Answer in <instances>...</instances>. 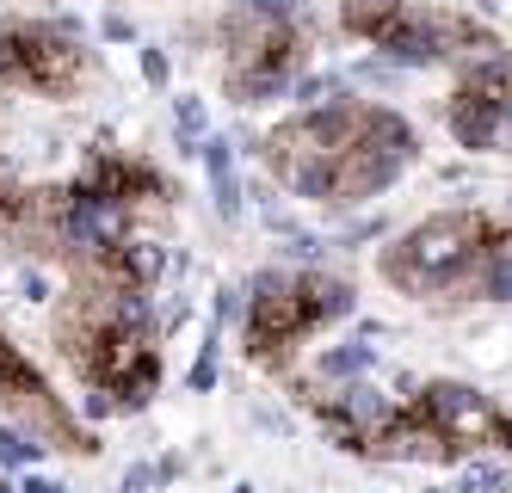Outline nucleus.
Listing matches in <instances>:
<instances>
[{
    "mask_svg": "<svg viewBox=\"0 0 512 493\" xmlns=\"http://www.w3.org/2000/svg\"><path fill=\"white\" fill-rule=\"evenodd\" d=\"M93 50L81 44L75 19H31L0 13V93L31 99H81L93 87Z\"/></svg>",
    "mask_w": 512,
    "mask_h": 493,
    "instance_id": "39448f33",
    "label": "nucleus"
},
{
    "mask_svg": "<svg viewBox=\"0 0 512 493\" xmlns=\"http://www.w3.org/2000/svg\"><path fill=\"white\" fill-rule=\"evenodd\" d=\"M414 161H420V130L401 118L395 105L371 99V124H364V136L346 148L340 167H334V198H327V210H358V204L383 198Z\"/></svg>",
    "mask_w": 512,
    "mask_h": 493,
    "instance_id": "0eeeda50",
    "label": "nucleus"
},
{
    "mask_svg": "<svg viewBox=\"0 0 512 493\" xmlns=\"http://www.w3.org/2000/svg\"><path fill=\"white\" fill-rule=\"evenodd\" d=\"M216 44H223V93L235 105L290 99V87L309 74V19H272L235 0L223 13Z\"/></svg>",
    "mask_w": 512,
    "mask_h": 493,
    "instance_id": "20e7f679",
    "label": "nucleus"
},
{
    "mask_svg": "<svg viewBox=\"0 0 512 493\" xmlns=\"http://www.w3.org/2000/svg\"><path fill=\"white\" fill-rule=\"evenodd\" d=\"M247 7H260V13H272V19H309L303 0H247Z\"/></svg>",
    "mask_w": 512,
    "mask_h": 493,
    "instance_id": "4468645a",
    "label": "nucleus"
},
{
    "mask_svg": "<svg viewBox=\"0 0 512 493\" xmlns=\"http://www.w3.org/2000/svg\"><path fill=\"white\" fill-rule=\"evenodd\" d=\"M395 7H408V0H340V31L364 44V37H371Z\"/></svg>",
    "mask_w": 512,
    "mask_h": 493,
    "instance_id": "9b49d317",
    "label": "nucleus"
},
{
    "mask_svg": "<svg viewBox=\"0 0 512 493\" xmlns=\"http://www.w3.org/2000/svg\"><path fill=\"white\" fill-rule=\"evenodd\" d=\"M377 56H389L395 68H438V62H451L445 50V13H432V7H395L371 37H364Z\"/></svg>",
    "mask_w": 512,
    "mask_h": 493,
    "instance_id": "1a4fd4ad",
    "label": "nucleus"
},
{
    "mask_svg": "<svg viewBox=\"0 0 512 493\" xmlns=\"http://www.w3.org/2000/svg\"><path fill=\"white\" fill-rule=\"evenodd\" d=\"M414 407L463 450V457H469V450H482V444H500L506 450V438H512V420L500 413V401L482 395L475 383H420L414 389Z\"/></svg>",
    "mask_w": 512,
    "mask_h": 493,
    "instance_id": "6e6552de",
    "label": "nucleus"
},
{
    "mask_svg": "<svg viewBox=\"0 0 512 493\" xmlns=\"http://www.w3.org/2000/svg\"><path fill=\"white\" fill-rule=\"evenodd\" d=\"M358 309V290L334 272H260L247 284V315H241V352L260 370H290L303 339L334 327Z\"/></svg>",
    "mask_w": 512,
    "mask_h": 493,
    "instance_id": "7ed1b4c3",
    "label": "nucleus"
},
{
    "mask_svg": "<svg viewBox=\"0 0 512 493\" xmlns=\"http://www.w3.org/2000/svg\"><path fill=\"white\" fill-rule=\"evenodd\" d=\"M142 74H149V87H167V74H173V68H167L161 50H142Z\"/></svg>",
    "mask_w": 512,
    "mask_h": 493,
    "instance_id": "2eb2a0df",
    "label": "nucleus"
},
{
    "mask_svg": "<svg viewBox=\"0 0 512 493\" xmlns=\"http://www.w3.org/2000/svg\"><path fill=\"white\" fill-rule=\"evenodd\" d=\"M457 493H512V469H494V463H469Z\"/></svg>",
    "mask_w": 512,
    "mask_h": 493,
    "instance_id": "f8f14e48",
    "label": "nucleus"
},
{
    "mask_svg": "<svg viewBox=\"0 0 512 493\" xmlns=\"http://www.w3.org/2000/svg\"><path fill=\"white\" fill-rule=\"evenodd\" d=\"M0 407L38 450H62V457H93L99 450L93 432L81 426V413L50 389V376L19 352V339L7 327H0Z\"/></svg>",
    "mask_w": 512,
    "mask_h": 493,
    "instance_id": "423d86ee",
    "label": "nucleus"
},
{
    "mask_svg": "<svg viewBox=\"0 0 512 493\" xmlns=\"http://www.w3.org/2000/svg\"><path fill=\"white\" fill-rule=\"evenodd\" d=\"M198 155L210 167V185H216V210L223 216H241V179H235V148L223 136H204L198 142Z\"/></svg>",
    "mask_w": 512,
    "mask_h": 493,
    "instance_id": "9d476101",
    "label": "nucleus"
},
{
    "mask_svg": "<svg viewBox=\"0 0 512 493\" xmlns=\"http://www.w3.org/2000/svg\"><path fill=\"white\" fill-rule=\"evenodd\" d=\"M506 457H512V438H506Z\"/></svg>",
    "mask_w": 512,
    "mask_h": 493,
    "instance_id": "dca6fc26",
    "label": "nucleus"
},
{
    "mask_svg": "<svg viewBox=\"0 0 512 493\" xmlns=\"http://www.w3.org/2000/svg\"><path fill=\"white\" fill-rule=\"evenodd\" d=\"M50 339L62 364L87 383L99 413H142L161 395V333L149 290L112 284L93 272H68V290L50 315Z\"/></svg>",
    "mask_w": 512,
    "mask_h": 493,
    "instance_id": "f257e3e1",
    "label": "nucleus"
},
{
    "mask_svg": "<svg viewBox=\"0 0 512 493\" xmlns=\"http://www.w3.org/2000/svg\"><path fill=\"white\" fill-rule=\"evenodd\" d=\"M173 124H179V148H198L204 142V99H179Z\"/></svg>",
    "mask_w": 512,
    "mask_h": 493,
    "instance_id": "ddd939ff",
    "label": "nucleus"
},
{
    "mask_svg": "<svg viewBox=\"0 0 512 493\" xmlns=\"http://www.w3.org/2000/svg\"><path fill=\"white\" fill-rule=\"evenodd\" d=\"M494 229L488 210H432L377 253V272L414 302H482V253Z\"/></svg>",
    "mask_w": 512,
    "mask_h": 493,
    "instance_id": "f03ea898",
    "label": "nucleus"
}]
</instances>
